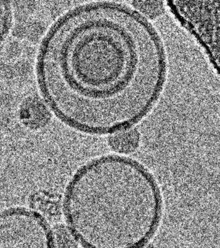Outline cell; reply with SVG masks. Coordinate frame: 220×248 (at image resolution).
<instances>
[{
  "mask_svg": "<svg viewBox=\"0 0 220 248\" xmlns=\"http://www.w3.org/2000/svg\"><path fill=\"white\" fill-rule=\"evenodd\" d=\"M108 37L97 14L83 9L59 21L43 46L44 93L59 117L79 130H107L120 121L125 64Z\"/></svg>",
  "mask_w": 220,
  "mask_h": 248,
  "instance_id": "6da1fadb",
  "label": "cell"
},
{
  "mask_svg": "<svg viewBox=\"0 0 220 248\" xmlns=\"http://www.w3.org/2000/svg\"><path fill=\"white\" fill-rule=\"evenodd\" d=\"M51 234L37 214L23 209L0 214V248H49Z\"/></svg>",
  "mask_w": 220,
  "mask_h": 248,
  "instance_id": "7a4b0ae2",
  "label": "cell"
},
{
  "mask_svg": "<svg viewBox=\"0 0 220 248\" xmlns=\"http://www.w3.org/2000/svg\"><path fill=\"white\" fill-rule=\"evenodd\" d=\"M20 118L28 127L38 129L43 127L48 123L50 120V113L42 101L31 99L22 106Z\"/></svg>",
  "mask_w": 220,
  "mask_h": 248,
  "instance_id": "3957f363",
  "label": "cell"
},
{
  "mask_svg": "<svg viewBox=\"0 0 220 248\" xmlns=\"http://www.w3.org/2000/svg\"><path fill=\"white\" fill-rule=\"evenodd\" d=\"M140 134L134 128L121 129L111 134L109 143L114 151L120 154H131L138 148Z\"/></svg>",
  "mask_w": 220,
  "mask_h": 248,
  "instance_id": "277c9868",
  "label": "cell"
},
{
  "mask_svg": "<svg viewBox=\"0 0 220 248\" xmlns=\"http://www.w3.org/2000/svg\"><path fill=\"white\" fill-rule=\"evenodd\" d=\"M52 246L58 248H74L77 247V240L71 230L59 225L51 232Z\"/></svg>",
  "mask_w": 220,
  "mask_h": 248,
  "instance_id": "5b68a950",
  "label": "cell"
},
{
  "mask_svg": "<svg viewBox=\"0 0 220 248\" xmlns=\"http://www.w3.org/2000/svg\"><path fill=\"white\" fill-rule=\"evenodd\" d=\"M11 21V8L9 2L0 1V42L9 31Z\"/></svg>",
  "mask_w": 220,
  "mask_h": 248,
  "instance_id": "8992f818",
  "label": "cell"
},
{
  "mask_svg": "<svg viewBox=\"0 0 220 248\" xmlns=\"http://www.w3.org/2000/svg\"><path fill=\"white\" fill-rule=\"evenodd\" d=\"M134 3H136L134 6L137 9L149 16H157L161 12L162 9L161 4H160L161 2H134Z\"/></svg>",
  "mask_w": 220,
  "mask_h": 248,
  "instance_id": "52a82bcc",
  "label": "cell"
}]
</instances>
